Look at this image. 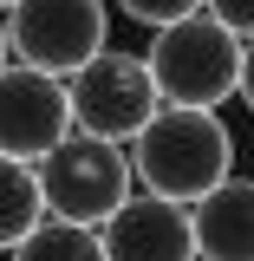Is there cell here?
Wrapping results in <instances>:
<instances>
[{
    "label": "cell",
    "mask_w": 254,
    "mask_h": 261,
    "mask_svg": "<svg viewBox=\"0 0 254 261\" xmlns=\"http://www.w3.org/2000/svg\"><path fill=\"white\" fill-rule=\"evenodd\" d=\"M202 13H215L235 39H254V0H202Z\"/></svg>",
    "instance_id": "12"
},
{
    "label": "cell",
    "mask_w": 254,
    "mask_h": 261,
    "mask_svg": "<svg viewBox=\"0 0 254 261\" xmlns=\"http://www.w3.org/2000/svg\"><path fill=\"white\" fill-rule=\"evenodd\" d=\"M248 163H254V157H248ZM248 176H254V170H248Z\"/></svg>",
    "instance_id": "16"
},
{
    "label": "cell",
    "mask_w": 254,
    "mask_h": 261,
    "mask_svg": "<svg viewBox=\"0 0 254 261\" xmlns=\"http://www.w3.org/2000/svg\"><path fill=\"white\" fill-rule=\"evenodd\" d=\"M39 216H46V202H39L33 163L0 157V255H13V248L26 242L33 228H39Z\"/></svg>",
    "instance_id": "9"
},
{
    "label": "cell",
    "mask_w": 254,
    "mask_h": 261,
    "mask_svg": "<svg viewBox=\"0 0 254 261\" xmlns=\"http://www.w3.org/2000/svg\"><path fill=\"white\" fill-rule=\"evenodd\" d=\"M33 176H39V202H46V216L92 222V228L104 222V216H111L130 190H137L124 144L92 137V130H65L59 144L33 163Z\"/></svg>",
    "instance_id": "3"
},
{
    "label": "cell",
    "mask_w": 254,
    "mask_h": 261,
    "mask_svg": "<svg viewBox=\"0 0 254 261\" xmlns=\"http://www.w3.org/2000/svg\"><path fill=\"white\" fill-rule=\"evenodd\" d=\"M130 176L163 202H183L209 196L222 176H235V130L222 124V111H202V105H157L144 130L130 137Z\"/></svg>",
    "instance_id": "1"
},
{
    "label": "cell",
    "mask_w": 254,
    "mask_h": 261,
    "mask_svg": "<svg viewBox=\"0 0 254 261\" xmlns=\"http://www.w3.org/2000/svg\"><path fill=\"white\" fill-rule=\"evenodd\" d=\"M65 130H72L65 79L33 72V65H20V59H7V65H0V157L39 163Z\"/></svg>",
    "instance_id": "6"
},
{
    "label": "cell",
    "mask_w": 254,
    "mask_h": 261,
    "mask_svg": "<svg viewBox=\"0 0 254 261\" xmlns=\"http://www.w3.org/2000/svg\"><path fill=\"white\" fill-rule=\"evenodd\" d=\"M104 261H195V228L183 202H163L150 190H130L98 222Z\"/></svg>",
    "instance_id": "7"
},
{
    "label": "cell",
    "mask_w": 254,
    "mask_h": 261,
    "mask_svg": "<svg viewBox=\"0 0 254 261\" xmlns=\"http://www.w3.org/2000/svg\"><path fill=\"white\" fill-rule=\"evenodd\" d=\"M195 261H254V176H222L189 202Z\"/></svg>",
    "instance_id": "8"
},
{
    "label": "cell",
    "mask_w": 254,
    "mask_h": 261,
    "mask_svg": "<svg viewBox=\"0 0 254 261\" xmlns=\"http://www.w3.org/2000/svg\"><path fill=\"white\" fill-rule=\"evenodd\" d=\"M144 65H150V85H157L163 105H202V111H215V105L235 98L241 39H235L215 13H183V20L157 27Z\"/></svg>",
    "instance_id": "2"
},
{
    "label": "cell",
    "mask_w": 254,
    "mask_h": 261,
    "mask_svg": "<svg viewBox=\"0 0 254 261\" xmlns=\"http://www.w3.org/2000/svg\"><path fill=\"white\" fill-rule=\"evenodd\" d=\"M7 7H13V0H0V13H7Z\"/></svg>",
    "instance_id": "15"
},
{
    "label": "cell",
    "mask_w": 254,
    "mask_h": 261,
    "mask_svg": "<svg viewBox=\"0 0 254 261\" xmlns=\"http://www.w3.org/2000/svg\"><path fill=\"white\" fill-rule=\"evenodd\" d=\"M7 59H13V53H7V20H0V65H7Z\"/></svg>",
    "instance_id": "14"
},
{
    "label": "cell",
    "mask_w": 254,
    "mask_h": 261,
    "mask_svg": "<svg viewBox=\"0 0 254 261\" xmlns=\"http://www.w3.org/2000/svg\"><path fill=\"white\" fill-rule=\"evenodd\" d=\"M124 7V20H137V27H170V20H183V13H202V0H118Z\"/></svg>",
    "instance_id": "11"
},
{
    "label": "cell",
    "mask_w": 254,
    "mask_h": 261,
    "mask_svg": "<svg viewBox=\"0 0 254 261\" xmlns=\"http://www.w3.org/2000/svg\"><path fill=\"white\" fill-rule=\"evenodd\" d=\"M13 261H104V242H98L92 222H65V216H39L26 242L13 248Z\"/></svg>",
    "instance_id": "10"
},
{
    "label": "cell",
    "mask_w": 254,
    "mask_h": 261,
    "mask_svg": "<svg viewBox=\"0 0 254 261\" xmlns=\"http://www.w3.org/2000/svg\"><path fill=\"white\" fill-rule=\"evenodd\" d=\"M65 105H72V130H92V137L130 144L163 98H157L150 65L137 59V53L104 46V53H92V59L65 79Z\"/></svg>",
    "instance_id": "5"
},
{
    "label": "cell",
    "mask_w": 254,
    "mask_h": 261,
    "mask_svg": "<svg viewBox=\"0 0 254 261\" xmlns=\"http://www.w3.org/2000/svg\"><path fill=\"white\" fill-rule=\"evenodd\" d=\"M104 39H111L104 0H13L7 7V53L33 72L72 79L92 53H104Z\"/></svg>",
    "instance_id": "4"
},
{
    "label": "cell",
    "mask_w": 254,
    "mask_h": 261,
    "mask_svg": "<svg viewBox=\"0 0 254 261\" xmlns=\"http://www.w3.org/2000/svg\"><path fill=\"white\" fill-rule=\"evenodd\" d=\"M235 98H248V111H254V39H241V79H235Z\"/></svg>",
    "instance_id": "13"
}]
</instances>
